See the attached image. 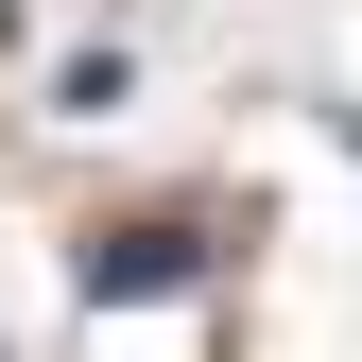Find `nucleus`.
<instances>
[{
    "mask_svg": "<svg viewBox=\"0 0 362 362\" xmlns=\"http://www.w3.org/2000/svg\"><path fill=\"white\" fill-rule=\"evenodd\" d=\"M86 276H104V293H156V276H190V242H173V224H121Z\"/></svg>",
    "mask_w": 362,
    "mask_h": 362,
    "instance_id": "nucleus-1",
    "label": "nucleus"
}]
</instances>
